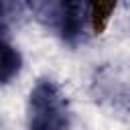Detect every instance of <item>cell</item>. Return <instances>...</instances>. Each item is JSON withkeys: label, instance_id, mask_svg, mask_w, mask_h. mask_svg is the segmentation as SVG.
Instances as JSON below:
<instances>
[{"label": "cell", "instance_id": "obj_1", "mask_svg": "<svg viewBox=\"0 0 130 130\" xmlns=\"http://www.w3.org/2000/svg\"><path fill=\"white\" fill-rule=\"evenodd\" d=\"M69 106L61 87L41 79L28 95V130H67Z\"/></svg>", "mask_w": 130, "mask_h": 130}, {"label": "cell", "instance_id": "obj_3", "mask_svg": "<svg viewBox=\"0 0 130 130\" xmlns=\"http://www.w3.org/2000/svg\"><path fill=\"white\" fill-rule=\"evenodd\" d=\"M22 67V57L4 37H0V83L12 81Z\"/></svg>", "mask_w": 130, "mask_h": 130}, {"label": "cell", "instance_id": "obj_4", "mask_svg": "<svg viewBox=\"0 0 130 130\" xmlns=\"http://www.w3.org/2000/svg\"><path fill=\"white\" fill-rule=\"evenodd\" d=\"M114 8H116V4H91L89 6V22H91V28H93V32H102L104 28H106V24H108V20H110V14L114 12Z\"/></svg>", "mask_w": 130, "mask_h": 130}, {"label": "cell", "instance_id": "obj_2", "mask_svg": "<svg viewBox=\"0 0 130 130\" xmlns=\"http://www.w3.org/2000/svg\"><path fill=\"white\" fill-rule=\"evenodd\" d=\"M49 24L67 41L73 43L83 32V20L89 18V12H85V6L79 2H61V4H49Z\"/></svg>", "mask_w": 130, "mask_h": 130}]
</instances>
